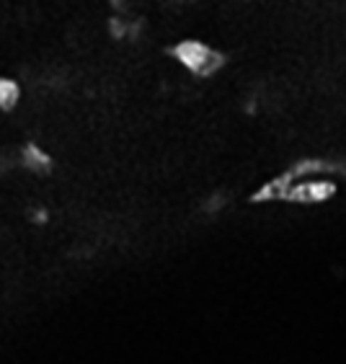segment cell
Wrapping results in <instances>:
<instances>
[{"label":"cell","mask_w":346,"mask_h":364,"mask_svg":"<svg viewBox=\"0 0 346 364\" xmlns=\"http://www.w3.org/2000/svg\"><path fill=\"white\" fill-rule=\"evenodd\" d=\"M171 55H173V60L178 65H184L186 70L199 77L215 75L225 65V55L220 49L210 47L205 42H197V39H184V42L173 44Z\"/></svg>","instance_id":"cell-1"},{"label":"cell","mask_w":346,"mask_h":364,"mask_svg":"<svg viewBox=\"0 0 346 364\" xmlns=\"http://www.w3.org/2000/svg\"><path fill=\"white\" fill-rule=\"evenodd\" d=\"M336 181L328 176H308V178H295L287 202H300V204H320L328 202L336 194Z\"/></svg>","instance_id":"cell-2"},{"label":"cell","mask_w":346,"mask_h":364,"mask_svg":"<svg viewBox=\"0 0 346 364\" xmlns=\"http://www.w3.org/2000/svg\"><path fill=\"white\" fill-rule=\"evenodd\" d=\"M18 161H21L23 168L34 171V173H47V171L52 168L50 153H44L42 147L34 145V142H28V145L21 147V155H18Z\"/></svg>","instance_id":"cell-3"},{"label":"cell","mask_w":346,"mask_h":364,"mask_svg":"<svg viewBox=\"0 0 346 364\" xmlns=\"http://www.w3.org/2000/svg\"><path fill=\"white\" fill-rule=\"evenodd\" d=\"M21 104V85L8 75H0V112H13Z\"/></svg>","instance_id":"cell-4"},{"label":"cell","mask_w":346,"mask_h":364,"mask_svg":"<svg viewBox=\"0 0 346 364\" xmlns=\"http://www.w3.org/2000/svg\"><path fill=\"white\" fill-rule=\"evenodd\" d=\"M225 207V196L222 194H212L210 199H207V204H205V212H210V215H215V212H220Z\"/></svg>","instance_id":"cell-5"},{"label":"cell","mask_w":346,"mask_h":364,"mask_svg":"<svg viewBox=\"0 0 346 364\" xmlns=\"http://www.w3.org/2000/svg\"><path fill=\"white\" fill-rule=\"evenodd\" d=\"M47 220H50V212L44 210V207H34V210H31V223L44 225Z\"/></svg>","instance_id":"cell-6"},{"label":"cell","mask_w":346,"mask_h":364,"mask_svg":"<svg viewBox=\"0 0 346 364\" xmlns=\"http://www.w3.org/2000/svg\"><path fill=\"white\" fill-rule=\"evenodd\" d=\"M109 6H114L117 11H121V8H124V0H109Z\"/></svg>","instance_id":"cell-7"},{"label":"cell","mask_w":346,"mask_h":364,"mask_svg":"<svg viewBox=\"0 0 346 364\" xmlns=\"http://www.w3.org/2000/svg\"><path fill=\"white\" fill-rule=\"evenodd\" d=\"M339 173H341V176H346V161H344V163H339Z\"/></svg>","instance_id":"cell-8"}]
</instances>
